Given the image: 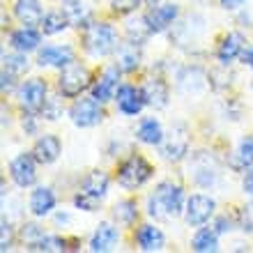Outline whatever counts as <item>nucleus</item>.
I'll list each match as a JSON object with an SVG mask.
<instances>
[{"label": "nucleus", "mask_w": 253, "mask_h": 253, "mask_svg": "<svg viewBox=\"0 0 253 253\" xmlns=\"http://www.w3.org/2000/svg\"><path fill=\"white\" fill-rule=\"evenodd\" d=\"M161 154L168 161H180L187 154V136L184 133H170V140L161 147Z\"/></svg>", "instance_id": "obj_24"}, {"label": "nucleus", "mask_w": 253, "mask_h": 253, "mask_svg": "<svg viewBox=\"0 0 253 253\" xmlns=\"http://www.w3.org/2000/svg\"><path fill=\"white\" fill-rule=\"evenodd\" d=\"M58 85H60V92L65 94V97L74 99V97H79V94L90 85V72H87L83 65H76V62L72 60L69 65L62 67Z\"/></svg>", "instance_id": "obj_5"}, {"label": "nucleus", "mask_w": 253, "mask_h": 253, "mask_svg": "<svg viewBox=\"0 0 253 253\" xmlns=\"http://www.w3.org/2000/svg\"><path fill=\"white\" fill-rule=\"evenodd\" d=\"M136 216H138V207H136L133 200H120V203L113 207V219L118 221V223L129 226V223L136 221Z\"/></svg>", "instance_id": "obj_26"}, {"label": "nucleus", "mask_w": 253, "mask_h": 253, "mask_svg": "<svg viewBox=\"0 0 253 253\" xmlns=\"http://www.w3.org/2000/svg\"><path fill=\"white\" fill-rule=\"evenodd\" d=\"M60 152H62L60 138H58V136H51V133L42 136L33 147V154H35V159H37V164H44V166L53 164V161L60 157Z\"/></svg>", "instance_id": "obj_11"}, {"label": "nucleus", "mask_w": 253, "mask_h": 253, "mask_svg": "<svg viewBox=\"0 0 253 253\" xmlns=\"http://www.w3.org/2000/svg\"><path fill=\"white\" fill-rule=\"evenodd\" d=\"M216 230L214 228H200L196 237L191 242V249L198 253H214L219 251V237H216Z\"/></svg>", "instance_id": "obj_23"}, {"label": "nucleus", "mask_w": 253, "mask_h": 253, "mask_svg": "<svg viewBox=\"0 0 253 253\" xmlns=\"http://www.w3.org/2000/svg\"><path fill=\"white\" fill-rule=\"evenodd\" d=\"M37 159H35V154H19L16 159H12L9 164V173H12V180L19 184V187H33L35 180H37V168H35Z\"/></svg>", "instance_id": "obj_8"}, {"label": "nucleus", "mask_w": 253, "mask_h": 253, "mask_svg": "<svg viewBox=\"0 0 253 253\" xmlns=\"http://www.w3.org/2000/svg\"><path fill=\"white\" fill-rule=\"evenodd\" d=\"M242 60H244V62H247V65L253 69V48H247V51H242Z\"/></svg>", "instance_id": "obj_37"}, {"label": "nucleus", "mask_w": 253, "mask_h": 253, "mask_svg": "<svg viewBox=\"0 0 253 253\" xmlns=\"http://www.w3.org/2000/svg\"><path fill=\"white\" fill-rule=\"evenodd\" d=\"M240 226L242 230H247V233H253V203L242 207L240 212Z\"/></svg>", "instance_id": "obj_32"}, {"label": "nucleus", "mask_w": 253, "mask_h": 253, "mask_svg": "<svg viewBox=\"0 0 253 253\" xmlns=\"http://www.w3.org/2000/svg\"><path fill=\"white\" fill-rule=\"evenodd\" d=\"M69 23H72V19H69L67 12H48L44 16V21H42V30H44V35H58Z\"/></svg>", "instance_id": "obj_25"}, {"label": "nucleus", "mask_w": 253, "mask_h": 253, "mask_svg": "<svg viewBox=\"0 0 253 253\" xmlns=\"http://www.w3.org/2000/svg\"><path fill=\"white\" fill-rule=\"evenodd\" d=\"M177 19V5L173 2H166V5L157 7L145 16V23L150 28V33H161L166 30L168 26H173V21Z\"/></svg>", "instance_id": "obj_13"}, {"label": "nucleus", "mask_w": 253, "mask_h": 253, "mask_svg": "<svg viewBox=\"0 0 253 253\" xmlns=\"http://www.w3.org/2000/svg\"><path fill=\"white\" fill-rule=\"evenodd\" d=\"M2 62H5L7 72H12L14 76H19V74H23L28 69V60L21 51H16V53H5L2 55Z\"/></svg>", "instance_id": "obj_29"}, {"label": "nucleus", "mask_w": 253, "mask_h": 253, "mask_svg": "<svg viewBox=\"0 0 253 253\" xmlns=\"http://www.w3.org/2000/svg\"><path fill=\"white\" fill-rule=\"evenodd\" d=\"M14 14H16V19L23 26H30V28L42 26V21H44V14H42V7L37 0H16Z\"/></svg>", "instance_id": "obj_16"}, {"label": "nucleus", "mask_w": 253, "mask_h": 253, "mask_svg": "<svg viewBox=\"0 0 253 253\" xmlns=\"http://www.w3.org/2000/svg\"><path fill=\"white\" fill-rule=\"evenodd\" d=\"M40 237H42L40 226H35V223H26V226H23V240H26L28 244H33V242H37Z\"/></svg>", "instance_id": "obj_34"}, {"label": "nucleus", "mask_w": 253, "mask_h": 253, "mask_svg": "<svg viewBox=\"0 0 253 253\" xmlns=\"http://www.w3.org/2000/svg\"><path fill=\"white\" fill-rule=\"evenodd\" d=\"M214 203L210 196H203V193H196L187 200V223L189 226H203L210 221V216L214 214Z\"/></svg>", "instance_id": "obj_9"}, {"label": "nucleus", "mask_w": 253, "mask_h": 253, "mask_svg": "<svg viewBox=\"0 0 253 253\" xmlns=\"http://www.w3.org/2000/svg\"><path fill=\"white\" fill-rule=\"evenodd\" d=\"M115 101H118V108H120V113L125 115H138L145 106V94L143 90L133 85H120L118 87V92H115Z\"/></svg>", "instance_id": "obj_10"}, {"label": "nucleus", "mask_w": 253, "mask_h": 253, "mask_svg": "<svg viewBox=\"0 0 253 253\" xmlns=\"http://www.w3.org/2000/svg\"><path fill=\"white\" fill-rule=\"evenodd\" d=\"M118 240H120V233H118V228L113 223H99L92 235V240H90V251L106 253L118 244Z\"/></svg>", "instance_id": "obj_12"}, {"label": "nucleus", "mask_w": 253, "mask_h": 253, "mask_svg": "<svg viewBox=\"0 0 253 253\" xmlns=\"http://www.w3.org/2000/svg\"><path fill=\"white\" fill-rule=\"evenodd\" d=\"M28 251H67V240L62 237H48V235H42L37 242L28 244Z\"/></svg>", "instance_id": "obj_27"}, {"label": "nucleus", "mask_w": 253, "mask_h": 253, "mask_svg": "<svg viewBox=\"0 0 253 253\" xmlns=\"http://www.w3.org/2000/svg\"><path fill=\"white\" fill-rule=\"evenodd\" d=\"M237 166L242 168H249L253 164V136H249V138L242 140L240 150H237V161H235Z\"/></svg>", "instance_id": "obj_30"}, {"label": "nucleus", "mask_w": 253, "mask_h": 253, "mask_svg": "<svg viewBox=\"0 0 253 253\" xmlns=\"http://www.w3.org/2000/svg\"><path fill=\"white\" fill-rule=\"evenodd\" d=\"M74 60V51L69 46H44L40 51V65L48 67H65Z\"/></svg>", "instance_id": "obj_17"}, {"label": "nucleus", "mask_w": 253, "mask_h": 253, "mask_svg": "<svg viewBox=\"0 0 253 253\" xmlns=\"http://www.w3.org/2000/svg\"><path fill=\"white\" fill-rule=\"evenodd\" d=\"M12 79H14V74L2 69V92H7V90L12 87Z\"/></svg>", "instance_id": "obj_36"}, {"label": "nucleus", "mask_w": 253, "mask_h": 253, "mask_svg": "<svg viewBox=\"0 0 253 253\" xmlns=\"http://www.w3.org/2000/svg\"><path fill=\"white\" fill-rule=\"evenodd\" d=\"M106 191H108V175L101 173V170H92L83 180L81 191L74 196V205L85 210V212H94L97 205L101 203V198L106 196Z\"/></svg>", "instance_id": "obj_3"}, {"label": "nucleus", "mask_w": 253, "mask_h": 253, "mask_svg": "<svg viewBox=\"0 0 253 253\" xmlns=\"http://www.w3.org/2000/svg\"><path fill=\"white\" fill-rule=\"evenodd\" d=\"M242 2H247V0H221V5L226 7V9H235V7H240Z\"/></svg>", "instance_id": "obj_38"}, {"label": "nucleus", "mask_w": 253, "mask_h": 253, "mask_svg": "<svg viewBox=\"0 0 253 253\" xmlns=\"http://www.w3.org/2000/svg\"><path fill=\"white\" fill-rule=\"evenodd\" d=\"M120 72L122 69H118V67H111V69L104 72V76L92 85V97L94 99H99L101 104L108 101V99H113L115 92H118V79H120Z\"/></svg>", "instance_id": "obj_14"}, {"label": "nucleus", "mask_w": 253, "mask_h": 253, "mask_svg": "<svg viewBox=\"0 0 253 253\" xmlns=\"http://www.w3.org/2000/svg\"><path fill=\"white\" fill-rule=\"evenodd\" d=\"M83 46L94 58H104V55L113 53L118 48V33L111 23H92V26L85 28Z\"/></svg>", "instance_id": "obj_2"}, {"label": "nucleus", "mask_w": 253, "mask_h": 253, "mask_svg": "<svg viewBox=\"0 0 253 253\" xmlns=\"http://www.w3.org/2000/svg\"><path fill=\"white\" fill-rule=\"evenodd\" d=\"M40 33L35 30V28L26 26L21 28V30H16V33H12V46L16 48V51H21V53H28V51H35V48L40 46Z\"/></svg>", "instance_id": "obj_21"}, {"label": "nucleus", "mask_w": 253, "mask_h": 253, "mask_svg": "<svg viewBox=\"0 0 253 253\" xmlns=\"http://www.w3.org/2000/svg\"><path fill=\"white\" fill-rule=\"evenodd\" d=\"M69 118L76 126H94L104 120V108H101V101L94 99V97H87V99H79L74 101V106L69 108Z\"/></svg>", "instance_id": "obj_6"}, {"label": "nucleus", "mask_w": 253, "mask_h": 253, "mask_svg": "<svg viewBox=\"0 0 253 253\" xmlns=\"http://www.w3.org/2000/svg\"><path fill=\"white\" fill-rule=\"evenodd\" d=\"M21 106L26 108L28 113H40L44 111V106L48 104V97H46V83L42 79H30L23 83L21 87Z\"/></svg>", "instance_id": "obj_7"}, {"label": "nucleus", "mask_w": 253, "mask_h": 253, "mask_svg": "<svg viewBox=\"0 0 253 253\" xmlns=\"http://www.w3.org/2000/svg\"><path fill=\"white\" fill-rule=\"evenodd\" d=\"M12 249V228L2 219V235H0V251H9Z\"/></svg>", "instance_id": "obj_33"}, {"label": "nucleus", "mask_w": 253, "mask_h": 253, "mask_svg": "<svg viewBox=\"0 0 253 253\" xmlns=\"http://www.w3.org/2000/svg\"><path fill=\"white\" fill-rule=\"evenodd\" d=\"M138 5H140V0H111V7H113V12L120 14V16L136 12V9H138Z\"/></svg>", "instance_id": "obj_31"}, {"label": "nucleus", "mask_w": 253, "mask_h": 253, "mask_svg": "<svg viewBox=\"0 0 253 253\" xmlns=\"http://www.w3.org/2000/svg\"><path fill=\"white\" fill-rule=\"evenodd\" d=\"M143 94H145V101L150 106H157V108H164L168 101V87L164 81L154 79V81H147L145 85L140 87Z\"/></svg>", "instance_id": "obj_22"}, {"label": "nucleus", "mask_w": 253, "mask_h": 253, "mask_svg": "<svg viewBox=\"0 0 253 253\" xmlns=\"http://www.w3.org/2000/svg\"><path fill=\"white\" fill-rule=\"evenodd\" d=\"M242 48H244V37H242L240 33H230L221 42L219 51H216V58H219V62L228 65V62H233L237 55H242Z\"/></svg>", "instance_id": "obj_19"}, {"label": "nucleus", "mask_w": 253, "mask_h": 253, "mask_svg": "<svg viewBox=\"0 0 253 253\" xmlns=\"http://www.w3.org/2000/svg\"><path fill=\"white\" fill-rule=\"evenodd\" d=\"M138 44H126L125 48L120 51V69L122 72H133L136 67H138V62H140V53H138Z\"/></svg>", "instance_id": "obj_28"}, {"label": "nucleus", "mask_w": 253, "mask_h": 253, "mask_svg": "<svg viewBox=\"0 0 253 253\" xmlns=\"http://www.w3.org/2000/svg\"><path fill=\"white\" fill-rule=\"evenodd\" d=\"M136 136H138V140L145 143V145H161V143H164V129H161V125L154 120V118L140 120Z\"/></svg>", "instance_id": "obj_20"}, {"label": "nucleus", "mask_w": 253, "mask_h": 253, "mask_svg": "<svg viewBox=\"0 0 253 253\" xmlns=\"http://www.w3.org/2000/svg\"><path fill=\"white\" fill-rule=\"evenodd\" d=\"M244 191L253 196V168H249L247 175H244Z\"/></svg>", "instance_id": "obj_35"}, {"label": "nucleus", "mask_w": 253, "mask_h": 253, "mask_svg": "<svg viewBox=\"0 0 253 253\" xmlns=\"http://www.w3.org/2000/svg\"><path fill=\"white\" fill-rule=\"evenodd\" d=\"M55 207V193L48 187H37L30 196V212L35 216H46Z\"/></svg>", "instance_id": "obj_18"}, {"label": "nucleus", "mask_w": 253, "mask_h": 253, "mask_svg": "<svg viewBox=\"0 0 253 253\" xmlns=\"http://www.w3.org/2000/svg\"><path fill=\"white\" fill-rule=\"evenodd\" d=\"M184 210V191L173 182H161L154 193L147 198V212L154 219H170L180 216Z\"/></svg>", "instance_id": "obj_1"}, {"label": "nucleus", "mask_w": 253, "mask_h": 253, "mask_svg": "<svg viewBox=\"0 0 253 253\" xmlns=\"http://www.w3.org/2000/svg\"><path fill=\"white\" fill-rule=\"evenodd\" d=\"M136 244H138L140 251H145V253L161 251L164 244H166V237H164V233H161L159 228L145 223V226H140L136 230Z\"/></svg>", "instance_id": "obj_15"}, {"label": "nucleus", "mask_w": 253, "mask_h": 253, "mask_svg": "<svg viewBox=\"0 0 253 253\" xmlns=\"http://www.w3.org/2000/svg\"><path fill=\"white\" fill-rule=\"evenodd\" d=\"M152 177V166L143 157L131 154L126 161H122L118 168V182L125 189H138Z\"/></svg>", "instance_id": "obj_4"}]
</instances>
